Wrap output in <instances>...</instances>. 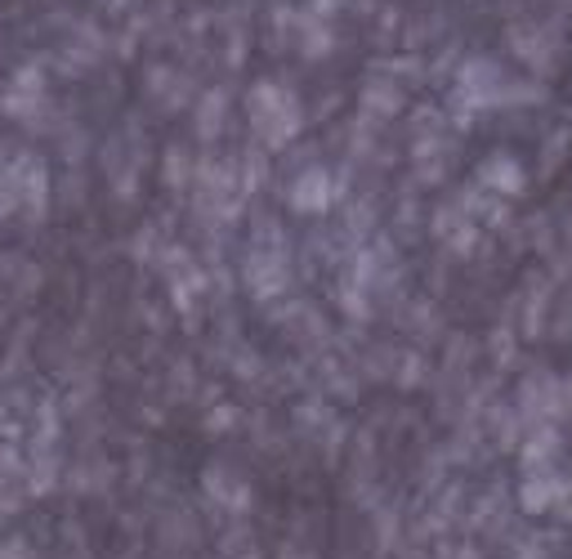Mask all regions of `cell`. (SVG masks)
I'll return each mask as SVG.
<instances>
[{
    "instance_id": "1",
    "label": "cell",
    "mask_w": 572,
    "mask_h": 559,
    "mask_svg": "<svg viewBox=\"0 0 572 559\" xmlns=\"http://www.w3.org/2000/svg\"><path fill=\"white\" fill-rule=\"evenodd\" d=\"M550 506H555L550 483H546V479H527V483H523V510H527V514H546Z\"/></svg>"
}]
</instances>
